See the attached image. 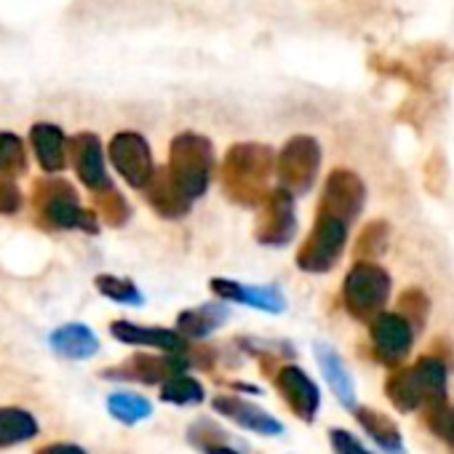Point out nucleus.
Returning <instances> with one entry per match:
<instances>
[{"label": "nucleus", "mask_w": 454, "mask_h": 454, "mask_svg": "<svg viewBox=\"0 0 454 454\" xmlns=\"http://www.w3.org/2000/svg\"><path fill=\"white\" fill-rule=\"evenodd\" d=\"M276 168L273 150L265 145H236L222 163V187L241 206H262L268 198V179Z\"/></svg>", "instance_id": "obj_1"}, {"label": "nucleus", "mask_w": 454, "mask_h": 454, "mask_svg": "<svg viewBox=\"0 0 454 454\" xmlns=\"http://www.w3.org/2000/svg\"><path fill=\"white\" fill-rule=\"evenodd\" d=\"M216 171L214 147L206 137L184 131L179 134L168 147V174L176 182V187L190 198H200Z\"/></svg>", "instance_id": "obj_2"}, {"label": "nucleus", "mask_w": 454, "mask_h": 454, "mask_svg": "<svg viewBox=\"0 0 454 454\" xmlns=\"http://www.w3.org/2000/svg\"><path fill=\"white\" fill-rule=\"evenodd\" d=\"M33 203L41 219L59 231H86L97 233V216L78 203L75 187L67 179H41L33 190Z\"/></svg>", "instance_id": "obj_3"}, {"label": "nucleus", "mask_w": 454, "mask_h": 454, "mask_svg": "<svg viewBox=\"0 0 454 454\" xmlns=\"http://www.w3.org/2000/svg\"><path fill=\"white\" fill-rule=\"evenodd\" d=\"M390 297V276L377 262H356L342 284L345 310L358 321H374L385 313V302Z\"/></svg>", "instance_id": "obj_4"}, {"label": "nucleus", "mask_w": 454, "mask_h": 454, "mask_svg": "<svg viewBox=\"0 0 454 454\" xmlns=\"http://www.w3.org/2000/svg\"><path fill=\"white\" fill-rule=\"evenodd\" d=\"M345 244H348V222L318 214L313 231L300 247L297 265L305 273H329L340 262Z\"/></svg>", "instance_id": "obj_5"}, {"label": "nucleus", "mask_w": 454, "mask_h": 454, "mask_svg": "<svg viewBox=\"0 0 454 454\" xmlns=\"http://www.w3.org/2000/svg\"><path fill=\"white\" fill-rule=\"evenodd\" d=\"M321 168V147L313 137H294L276 158V174L281 187L292 195L308 192Z\"/></svg>", "instance_id": "obj_6"}, {"label": "nucleus", "mask_w": 454, "mask_h": 454, "mask_svg": "<svg viewBox=\"0 0 454 454\" xmlns=\"http://www.w3.org/2000/svg\"><path fill=\"white\" fill-rule=\"evenodd\" d=\"M369 345L377 364L398 369L414 345V326L401 313H380L369 321Z\"/></svg>", "instance_id": "obj_7"}, {"label": "nucleus", "mask_w": 454, "mask_h": 454, "mask_svg": "<svg viewBox=\"0 0 454 454\" xmlns=\"http://www.w3.org/2000/svg\"><path fill=\"white\" fill-rule=\"evenodd\" d=\"M297 233V208L294 195L284 187L270 190L260 206L254 236L265 247H286Z\"/></svg>", "instance_id": "obj_8"}, {"label": "nucleus", "mask_w": 454, "mask_h": 454, "mask_svg": "<svg viewBox=\"0 0 454 454\" xmlns=\"http://www.w3.org/2000/svg\"><path fill=\"white\" fill-rule=\"evenodd\" d=\"M110 160L118 168V174L131 184L145 190L153 176H155V163L150 145L142 134L137 131H121L110 142Z\"/></svg>", "instance_id": "obj_9"}, {"label": "nucleus", "mask_w": 454, "mask_h": 454, "mask_svg": "<svg viewBox=\"0 0 454 454\" xmlns=\"http://www.w3.org/2000/svg\"><path fill=\"white\" fill-rule=\"evenodd\" d=\"M364 200H366V184L361 182V176H356L353 171L337 168L326 176L318 214H326L350 224L361 214Z\"/></svg>", "instance_id": "obj_10"}, {"label": "nucleus", "mask_w": 454, "mask_h": 454, "mask_svg": "<svg viewBox=\"0 0 454 454\" xmlns=\"http://www.w3.org/2000/svg\"><path fill=\"white\" fill-rule=\"evenodd\" d=\"M190 369V361L184 356H150V353H137L129 361H123L118 369L105 372V377L113 380H131V382H145V385H166L168 380L184 374Z\"/></svg>", "instance_id": "obj_11"}, {"label": "nucleus", "mask_w": 454, "mask_h": 454, "mask_svg": "<svg viewBox=\"0 0 454 454\" xmlns=\"http://www.w3.org/2000/svg\"><path fill=\"white\" fill-rule=\"evenodd\" d=\"M278 395L284 398V403L292 409L294 417H300L302 422H313L318 409H321V390L318 385L294 364H284L281 372L273 377Z\"/></svg>", "instance_id": "obj_12"}, {"label": "nucleus", "mask_w": 454, "mask_h": 454, "mask_svg": "<svg viewBox=\"0 0 454 454\" xmlns=\"http://www.w3.org/2000/svg\"><path fill=\"white\" fill-rule=\"evenodd\" d=\"M214 409H216V414L227 417L244 430H252V433H260V435H281L284 433L281 419H276L273 414H268L257 403L244 401L239 395H216Z\"/></svg>", "instance_id": "obj_13"}, {"label": "nucleus", "mask_w": 454, "mask_h": 454, "mask_svg": "<svg viewBox=\"0 0 454 454\" xmlns=\"http://www.w3.org/2000/svg\"><path fill=\"white\" fill-rule=\"evenodd\" d=\"M70 155H73V166L81 176V182L86 187H91L94 192H102L110 184V176L105 171V155H102V145L94 134L83 131L78 137L70 139Z\"/></svg>", "instance_id": "obj_14"}, {"label": "nucleus", "mask_w": 454, "mask_h": 454, "mask_svg": "<svg viewBox=\"0 0 454 454\" xmlns=\"http://www.w3.org/2000/svg\"><path fill=\"white\" fill-rule=\"evenodd\" d=\"M110 334L123 345H142V348L163 350L171 356L187 353V340L174 329H155V326H139L131 321H115L110 324Z\"/></svg>", "instance_id": "obj_15"}, {"label": "nucleus", "mask_w": 454, "mask_h": 454, "mask_svg": "<svg viewBox=\"0 0 454 454\" xmlns=\"http://www.w3.org/2000/svg\"><path fill=\"white\" fill-rule=\"evenodd\" d=\"M211 292L224 302H241L265 313H281L286 308L278 286H244L233 278H211Z\"/></svg>", "instance_id": "obj_16"}, {"label": "nucleus", "mask_w": 454, "mask_h": 454, "mask_svg": "<svg viewBox=\"0 0 454 454\" xmlns=\"http://www.w3.org/2000/svg\"><path fill=\"white\" fill-rule=\"evenodd\" d=\"M313 353H316V361L324 372V380L332 387V393L337 395V401L348 409H356V382H353V374L348 372L342 356L326 342H316Z\"/></svg>", "instance_id": "obj_17"}, {"label": "nucleus", "mask_w": 454, "mask_h": 454, "mask_svg": "<svg viewBox=\"0 0 454 454\" xmlns=\"http://www.w3.org/2000/svg\"><path fill=\"white\" fill-rule=\"evenodd\" d=\"M147 192V203L163 216V219H179L190 211V198L176 187V182L171 179L168 168L166 171H155L153 182L145 187Z\"/></svg>", "instance_id": "obj_18"}, {"label": "nucleus", "mask_w": 454, "mask_h": 454, "mask_svg": "<svg viewBox=\"0 0 454 454\" xmlns=\"http://www.w3.org/2000/svg\"><path fill=\"white\" fill-rule=\"evenodd\" d=\"M227 318H231V310H227L224 302H206V305L182 310L176 318V332L184 340H203L214 334Z\"/></svg>", "instance_id": "obj_19"}, {"label": "nucleus", "mask_w": 454, "mask_h": 454, "mask_svg": "<svg viewBox=\"0 0 454 454\" xmlns=\"http://www.w3.org/2000/svg\"><path fill=\"white\" fill-rule=\"evenodd\" d=\"M411 369H414L417 382H419V387H422L425 409H433V406L446 403V382H449V369H451V364H446V361L438 358L435 353H427V356H422L419 361H414Z\"/></svg>", "instance_id": "obj_20"}, {"label": "nucleus", "mask_w": 454, "mask_h": 454, "mask_svg": "<svg viewBox=\"0 0 454 454\" xmlns=\"http://www.w3.org/2000/svg\"><path fill=\"white\" fill-rule=\"evenodd\" d=\"M353 411H356L358 425L366 430V435H369L385 454H403L401 430H398V425H395L387 414H382V411H377V409H372V406H356Z\"/></svg>", "instance_id": "obj_21"}, {"label": "nucleus", "mask_w": 454, "mask_h": 454, "mask_svg": "<svg viewBox=\"0 0 454 454\" xmlns=\"http://www.w3.org/2000/svg\"><path fill=\"white\" fill-rule=\"evenodd\" d=\"M30 139H33L38 163H41L49 174H57V171L65 168V163H67V139H65V134H62L59 126L38 123V126H33Z\"/></svg>", "instance_id": "obj_22"}, {"label": "nucleus", "mask_w": 454, "mask_h": 454, "mask_svg": "<svg viewBox=\"0 0 454 454\" xmlns=\"http://www.w3.org/2000/svg\"><path fill=\"white\" fill-rule=\"evenodd\" d=\"M385 395L398 411L425 409V395H422V387H419L417 374H414L411 366H398V369L390 372V377L385 382Z\"/></svg>", "instance_id": "obj_23"}, {"label": "nucleus", "mask_w": 454, "mask_h": 454, "mask_svg": "<svg viewBox=\"0 0 454 454\" xmlns=\"http://www.w3.org/2000/svg\"><path fill=\"white\" fill-rule=\"evenodd\" d=\"M51 348L65 358L81 361V358H91L99 350V340L94 337V332L89 326L67 324L51 334Z\"/></svg>", "instance_id": "obj_24"}, {"label": "nucleus", "mask_w": 454, "mask_h": 454, "mask_svg": "<svg viewBox=\"0 0 454 454\" xmlns=\"http://www.w3.org/2000/svg\"><path fill=\"white\" fill-rule=\"evenodd\" d=\"M38 435V419L14 406H0V446L25 443Z\"/></svg>", "instance_id": "obj_25"}, {"label": "nucleus", "mask_w": 454, "mask_h": 454, "mask_svg": "<svg viewBox=\"0 0 454 454\" xmlns=\"http://www.w3.org/2000/svg\"><path fill=\"white\" fill-rule=\"evenodd\" d=\"M190 443L198 446V451H203V454H241L231 443V435L206 419L190 427Z\"/></svg>", "instance_id": "obj_26"}, {"label": "nucleus", "mask_w": 454, "mask_h": 454, "mask_svg": "<svg viewBox=\"0 0 454 454\" xmlns=\"http://www.w3.org/2000/svg\"><path fill=\"white\" fill-rule=\"evenodd\" d=\"M107 409L123 425H137L139 419H147L153 414V403L137 393H113L107 398Z\"/></svg>", "instance_id": "obj_27"}, {"label": "nucleus", "mask_w": 454, "mask_h": 454, "mask_svg": "<svg viewBox=\"0 0 454 454\" xmlns=\"http://www.w3.org/2000/svg\"><path fill=\"white\" fill-rule=\"evenodd\" d=\"M203 385L187 374H179L174 380H168L166 385H160V401L174 403V406H195L203 401Z\"/></svg>", "instance_id": "obj_28"}, {"label": "nucleus", "mask_w": 454, "mask_h": 454, "mask_svg": "<svg viewBox=\"0 0 454 454\" xmlns=\"http://www.w3.org/2000/svg\"><path fill=\"white\" fill-rule=\"evenodd\" d=\"M25 168H27V153L22 139L17 134L0 131V174L17 176L25 174Z\"/></svg>", "instance_id": "obj_29"}, {"label": "nucleus", "mask_w": 454, "mask_h": 454, "mask_svg": "<svg viewBox=\"0 0 454 454\" xmlns=\"http://www.w3.org/2000/svg\"><path fill=\"white\" fill-rule=\"evenodd\" d=\"M94 200H97L99 216H102L110 227H121V224H126V222H129L131 208H129L126 198H123L118 190L107 187V190L97 192V195H94Z\"/></svg>", "instance_id": "obj_30"}, {"label": "nucleus", "mask_w": 454, "mask_h": 454, "mask_svg": "<svg viewBox=\"0 0 454 454\" xmlns=\"http://www.w3.org/2000/svg\"><path fill=\"white\" fill-rule=\"evenodd\" d=\"M97 289H99V294H105L113 302H121V305H142V292L129 278L97 276Z\"/></svg>", "instance_id": "obj_31"}, {"label": "nucleus", "mask_w": 454, "mask_h": 454, "mask_svg": "<svg viewBox=\"0 0 454 454\" xmlns=\"http://www.w3.org/2000/svg\"><path fill=\"white\" fill-rule=\"evenodd\" d=\"M387 247V224L385 222H372L358 239L356 247V260L358 262H374Z\"/></svg>", "instance_id": "obj_32"}, {"label": "nucleus", "mask_w": 454, "mask_h": 454, "mask_svg": "<svg viewBox=\"0 0 454 454\" xmlns=\"http://www.w3.org/2000/svg\"><path fill=\"white\" fill-rule=\"evenodd\" d=\"M427 310H430V302H427V297L419 289H406L401 294V300H398V313L414 326V332L425 326Z\"/></svg>", "instance_id": "obj_33"}, {"label": "nucleus", "mask_w": 454, "mask_h": 454, "mask_svg": "<svg viewBox=\"0 0 454 454\" xmlns=\"http://www.w3.org/2000/svg\"><path fill=\"white\" fill-rule=\"evenodd\" d=\"M427 411V427L454 449V406L449 403H441V406H433V409H425Z\"/></svg>", "instance_id": "obj_34"}, {"label": "nucleus", "mask_w": 454, "mask_h": 454, "mask_svg": "<svg viewBox=\"0 0 454 454\" xmlns=\"http://www.w3.org/2000/svg\"><path fill=\"white\" fill-rule=\"evenodd\" d=\"M22 206V192L12 176L0 174V214H14Z\"/></svg>", "instance_id": "obj_35"}, {"label": "nucleus", "mask_w": 454, "mask_h": 454, "mask_svg": "<svg viewBox=\"0 0 454 454\" xmlns=\"http://www.w3.org/2000/svg\"><path fill=\"white\" fill-rule=\"evenodd\" d=\"M329 441H332V446H334L337 454H372L353 433L340 430V427H334V430L329 433Z\"/></svg>", "instance_id": "obj_36"}, {"label": "nucleus", "mask_w": 454, "mask_h": 454, "mask_svg": "<svg viewBox=\"0 0 454 454\" xmlns=\"http://www.w3.org/2000/svg\"><path fill=\"white\" fill-rule=\"evenodd\" d=\"M35 454H86V451L75 443H51V446L38 449Z\"/></svg>", "instance_id": "obj_37"}]
</instances>
